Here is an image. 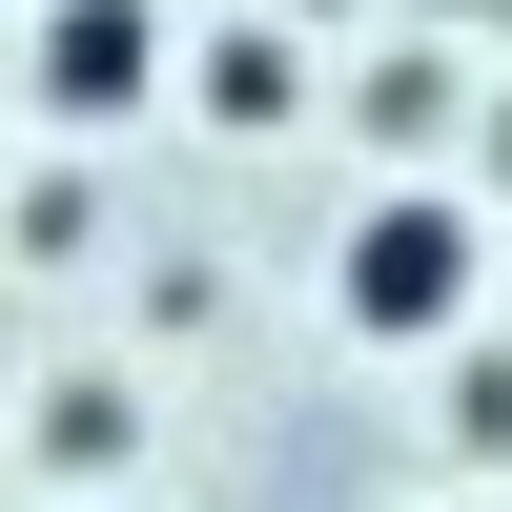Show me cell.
<instances>
[{"instance_id":"6da1fadb","label":"cell","mask_w":512,"mask_h":512,"mask_svg":"<svg viewBox=\"0 0 512 512\" xmlns=\"http://www.w3.org/2000/svg\"><path fill=\"white\" fill-rule=\"evenodd\" d=\"M472 287H492V205H472V185H390L349 246H328V308H349L369 349H451Z\"/></svg>"},{"instance_id":"7a4b0ae2","label":"cell","mask_w":512,"mask_h":512,"mask_svg":"<svg viewBox=\"0 0 512 512\" xmlns=\"http://www.w3.org/2000/svg\"><path fill=\"white\" fill-rule=\"evenodd\" d=\"M21 82H41L62 123H123V103L164 82V0H41V41H21Z\"/></svg>"},{"instance_id":"3957f363","label":"cell","mask_w":512,"mask_h":512,"mask_svg":"<svg viewBox=\"0 0 512 512\" xmlns=\"http://www.w3.org/2000/svg\"><path fill=\"white\" fill-rule=\"evenodd\" d=\"M205 123H308V41H287V21H226V41H205Z\"/></svg>"},{"instance_id":"277c9868","label":"cell","mask_w":512,"mask_h":512,"mask_svg":"<svg viewBox=\"0 0 512 512\" xmlns=\"http://www.w3.org/2000/svg\"><path fill=\"white\" fill-rule=\"evenodd\" d=\"M41 451H62V472H123V451H144V390H123V369H82V390L41 410Z\"/></svg>"},{"instance_id":"5b68a950","label":"cell","mask_w":512,"mask_h":512,"mask_svg":"<svg viewBox=\"0 0 512 512\" xmlns=\"http://www.w3.org/2000/svg\"><path fill=\"white\" fill-rule=\"evenodd\" d=\"M451 431H472V451H512V349H472V369H451Z\"/></svg>"}]
</instances>
